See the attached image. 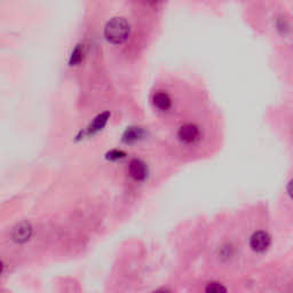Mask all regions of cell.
<instances>
[{
	"mask_svg": "<svg viewBox=\"0 0 293 293\" xmlns=\"http://www.w3.org/2000/svg\"><path fill=\"white\" fill-rule=\"evenodd\" d=\"M131 25L124 17L116 16L107 22L104 27V38L112 45H120L129 39Z\"/></svg>",
	"mask_w": 293,
	"mask_h": 293,
	"instance_id": "obj_1",
	"label": "cell"
},
{
	"mask_svg": "<svg viewBox=\"0 0 293 293\" xmlns=\"http://www.w3.org/2000/svg\"><path fill=\"white\" fill-rule=\"evenodd\" d=\"M33 236V226L28 220H22L13 227L10 238L16 245H24L30 242Z\"/></svg>",
	"mask_w": 293,
	"mask_h": 293,
	"instance_id": "obj_2",
	"label": "cell"
},
{
	"mask_svg": "<svg viewBox=\"0 0 293 293\" xmlns=\"http://www.w3.org/2000/svg\"><path fill=\"white\" fill-rule=\"evenodd\" d=\"M178 139L185 144H194L200 139V131L197 125L186 123L178 130Z\"/></svg>",
	"mask_w": 293,
	"mask_h": 293,
	"instance_id": "obj_3",
	"label": "cell"
},
{
	"mask_svg": "<svg viewBox=\"0 0 293 293\" xmlns=\"http://www.w3.org/2000/svg\"><path fill=\"white\" fill-rule=\"evenodd\" d=\"M129 174L134 181L137 182L144 181L148 177L147 164L140 158L132 159L130 161L129 165Z\"/></svg>",
	"mask_w": 293,
	"mask_h": 293,
	"instance_id": "obj_4",
	"label": "cell"
},
{
	"mask_svg": "<svg viewBox=\"0 0 293 293\" xmlns=\"http://www.w3.org/2000/svg\"><path fill=\"white\" fill-rule=\"evenodd\" d=\"M270 245V236L264 230L256 231L250 238V246L258 253L265 252Z\"/></svg>",
	"mask_w": 293,
	"mask_h": 293,
	"instance_id": "obj_5",
	"label": "cell"
},
{
	"mask_svg": "<svg viewBox=\"0 0 293 293\" xmlns=\"http://www.w3.org/2000/svg\"><path fill=\"white\" fill-rule=\"evenodd\" d=\"M152 104L158 111H168L172 107V99L169 93L159 91L152 96Z\"/></svg>",
	"mask_w": 293,
	"mask_h": 293,
	"instance_id": "obj_6",
	"label": "cell"
},
{
	"mask_svg": "<svg viewBox=\"0 0 293 293\" xmlns=\"http://www.w3.org/2000/svg\"><path fill=\"white\" fill-rule=\"evenodd\" d=\"M109 116H110L109 115V112H104V113H102V115H99L89 126V129H87V131H86V134L87 135H93L95 133L100 132V131H101L104 126L107 125Z\"/></svg>",
	"mask_w": 293,
	"mask_h": 293,
	"instance_id": "obj_7",
	"label": "cell"
},
{
	"mask_svg": "<svg viewBox=\"0 0 293 293\" xmlns=\"http://www.w3.org/2000/svg\"><path fill=\"white\" fill-rule=\"evenodd\" d=\"M142 137V132L140 129L137 128H130L125 131L123 135V140L126 143H132L138 141V140Z\"/></svg>",
	"mask_w": 293,
	"mask_h": 293,
	"instance_id": "obj_8",
	"label": "cell"
},
{
	"mask_svg": "<svg viewBox=\"0 0 293 293\" xmlns=\"http://www.w3.org/2000/svg\"><path fill=\"white\" fill-rule=\"evenodd\" d=\"M82 55H84V50H82L81 45H77L75 50L72 51L71 56H70L69 63L70 65H78L82 60Z\"/></svg>",
	"mask_w": 293,
	"mask_h": 293,
	"instance_id": "obj_9",
	"label": "cell"
},
{
	"mask_svg": "<svg viewBox=\"0 0 293 293\" xmlns=\"http://www.w3.org/2000/svg\"><path fill=\"white\" fill-rule=\"evenodd\" d=\"M205 293H228L224 284L219 282L208 283L205 287Z\"/></svg>",
	"mask_w": 293,
	"mask_h": 293,
	"instance_id": "obj_10",
	"label": "cell"
},
{
	"mask_svg": "<svg viewBox=\"0 0 293 293\" xmlns=\"http://www.w3.org/2000/svg\"><path fill=\"white\" fill-rule=\"evenodd\" d=\"M124 157H125V154L120 150H111L110 152H108L107 154V158L111 161L119 160L121 158H124Z\"/></svg>",
	"mask_w": 293,
	"mask_h": 293,
	"instance_id": "obj_11",
	"label": "cell"
},
{
	"mask_svg": "<svg viewBox=\"0 0 293 293\" xmlns=\"http://www.w3.org/2000/svg\"><path fill=\"white\" fill-rule=\"evenodd\" d=\"M5 269H6L5 262L3 261V259H0V277H2L3 275H4V273H5Z\"/></svg>",
	"mask_w": 293,
	"mask_h": 293,
	"instance_id": "obj_12",
	"label": "cell"
},
{
	"mask_svg": "<svg viewBox=\"0 0 293 293\" xmlns=\"http://www.w3.org/2000/svg\"><path fill=\"white\" fill-rule=\"evenodd\" d=\"M155 293H171V292L168 290H158V291H156Z\"/></svg>",
	"mask_w": 293,
	"mask_h": 293,
	"instance_id": "obj_13",
	"label": "cell"
}]
</instances>
